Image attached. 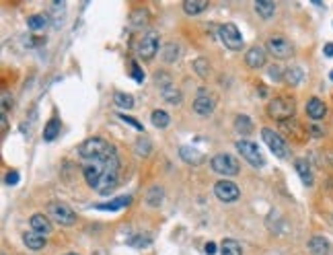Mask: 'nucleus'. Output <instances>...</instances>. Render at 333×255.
<instances>
[{"label": "nucleus", "instance_id": "1", "mask_svg": "<svg viewBox=\"0 0 333 255\" xmlns=\"http://www.w3.org/2000/svg\"><path fill=\"white\" fill-rule=\"evenodd\" d=\"M117 173H119V157L117 153L89 159L82 165V175L89 183L99 194H109L117 185Z\"/></svg>", "mask_w": 333, "mask_h": 255}, {"label": "nucleus", "instance_id": "2", "mask_svg": "<svg viewBox=\"0 0 333 255\" xmlns=\"http://www.w3.org/2000/svg\"><path fill=\"white\" fill-rule=\"evenodd\" d=\"M296 113V103L290 97H274L267 105V115L278 119V121H286Z\"/></svg>", "mask_w": 333, "mask_h": 255}, {"label": "nucleus", "instance_id": "3", "mask_svg": "<svg viewBox=\"0 0 333 255\" xmlns=\"http://www.w3.org/2000/svg\"><path fill=\"white\" fill-rule=\"evenodd\" d=\"M113 153H115V148L103 138H89L78 146V155L87 161L97 159V157H105V155H113Z\"/></svg>", "mask_w": 333, "mask_h": 255}, {"label": "nucleus", "instance_id": "4", "mask_svg": "<svg viewBox=\"0 0 333 255\" xmlns=\"http://www.w3.org/2000/svg\"><path fill=\"white\" fill-rule=\"evenodd\" d=\"M261 138H263V142L267 144V148L274 153V157H278V159H288L290 148H288L286 140H284L276 130H272V128H263V130H261Z\"/></svg>", "mask_w": 333, "mask_h": 255}, {"label": "nucleus", "instance_id": "5", "mask_svg": "<svg viewBox=\"0 0 333 255\" xmlns=\"http://www.w3.org/2000/svg\"><path fill=\"white\" fill-rule=\"evenodd\" d=\"M237 151H239V155L251 165V167H263L265 165V159H263V155H261V151L257 148V144H253V142H249V140H239L237 144Z\"/></svg>", "mask_w": 333, "mask_h": 255}, {"label": "nucleus", "instance_id": "6", "mask_svg": "<svg viewBox=\"0 0 333 255\" xmlns=\"http://www.w3.org/2000/svg\"><path fill=\"white\" fill-rule=\"evenodd\" d=\"M156 52H158V35L154 33V31H146L142 37H140V41H138V46H136V54L142 58V60H152L154 56H156Z\"/></svg>", "mask_w": 333, "mask_h": 255}, {"label": "nucleus", "instance_id": "7", "mask_svg": "<svg viewBox=\"0 0 333 255\" xmlns=\"http://www.w3.org/2000/svg\"><path fill=\"white\" fill-rule=\"evenodd\" d=\"M210 167L212 171H216L218 175H237L239 173V163L233 155H226V153H220L216 157H212L210 161Z\"/></svg>", "mask_w": 333, "mask_h": 255}, {"label": "nucleus", "instance_id": "8", "mask_svg": "<svg viewBox=\"0 0 333 255\" xmlns=\"http://www.w3.org/2000/svg\"><path fill=\"white\" fill-rule=\"evenodd\" d=\"M218 35H220V41H222L228 50L239 52V50L243 48V35H241V31L237 29V25H233V23H224V25H220Z\"/></svg>", "mask_w": 333, "mask_h": 255}, {"label": "nucleus", "instance_id": "9", "mask_svg": "<svg viewBox=\"0 0 333 255\" xmlns=\"http://www.w3.org/2000/svg\"><path fill=\"white\" fill-rule=\"evenodd\" d=\"M48 212H50V218L56 220L58 224H64V226H70L76 222V214L72 212L70 206H66L64 202H52L48 206Z\"/></svg>", "mask_w": 333, "mask_h": 255}, {"label": "nucleus", "instance_id": "10", "mask_svg": "<svg viewBox=\"0 0 333 255\" xmlns=\"http://www.w3.org/2000/svg\"><path fill=\"white\" fill-rule=\"evenodd\" d=\"M267 50H269V54H272L274 58H278V60H288V58L294 54L292 44H290L286 37H282V35L269 37V39H267Z\"/></svg>", "mask_w": 333, "mask_h": 255}, {"label": "nucleus", "instance_id": "11", "mask_svg": "<svg viewBox=\"0 0 333 255\" xmlns=\"http://www.w3.org/2000/svg\"><path fill=\"white\" fill-rule=\"evenodd\" d=\"M214 196L220 200V202H237L239 200V196H241V192H239V187L233 183V181H226V179H222V181H218L216 185H214Z\"/></svg>", "mask_w": 333, "mask_h": 255}, {"label": "nucleus", "instance_id": "12", "mask_svg": "<svg viewBox=\"0 0 333 255\" xmlns=\"http://www.w3.org/2000/svg\"><path fill=\"white\" fill-rule=\"evenodd\" d=\"M214 105H216L214 97L200 93V95H198V99L194 101V111H196L198 115H202V117H208V115L214 111Z\"/></svg>", "mask_w": 333, "mask_h": 255}, {"label": "nucleus", "instance_id": "13", "mask_svg": "<svg viewBox=\"0 0 333 255\" xmlns=\"http://www.w3.org/2000/svg\"><path fill=\"white\" fill-rule=\"evenodd\" d=\"M245 64L249 68H261L265 64V50L255 46V48H249L247 54H245Z\"/></svg>", "mask_w": 333, "mask_h": 255}, {"label": "nucleus", "instance_id": "14", "mask_svg": "<svg viewBox=\"0 0 333 255\" xmlns=\"http://www.w3.org/2000/svg\"><path fill=\"white\" fill-rule=\"evenodd\" d=\"M31 230H35V232H39V235H50L54 228H52V220H50V216H46V214H35V216H31Z\"/></svg>", "mask_w": 333, "mask_h": 255}, {"label": "nucleus", "instance_id": "15", "mask_svg": "<svg viewBox=\"0 0 333 255\" xmlns=\"http://www.w3.org/2000/svg\"><path fill=\"white\" fill-rule=\"evenodd\" d=\"M325 113H327V107H325V103L321 101V99H317V97H313L308 103H306V115L310 117V119H323L325 117Z\"/></svg>", "mask_w": 333, "mask_h": 255}, {"label": "nucleus", "instance_id": "16", "mask_svg": "<svg viewBox=\"0 0 333 255\" xmlns=\"http://www.w3.org/2000/svg\"><path fill=\"white\" fill-rule=\"evenodd\" d=\"M23 243L31 249V251H39V249H44L48 243H46V235H39V232H35V230H29V232H25L23 235Z\"/></svg>", "mask_w": 333, "mask_h": 255}, {"label": "nucleus", "instance_id": "17", "mask_svg": "<svg viewBox=\"0 0 333 255\" xmlns=\"http://www.w3.org/2000/svg\"><path fill=\"white\" fill-rule=\"evenodd\" d=\"M179 157L185 163H190V165H202L204 163V155L200 151H196L194 146H181L179 148Z\"/></svg>", "mask_w": 333, "mask_h": 255}, {"label": "nucleus", "instance_id": "18", "mask_svg": "<svg viewBox=\"0 0 333 255\" xmlns=\"http://www.w3.org/2000/svg\"><path fill=\"white\" fill-rule=\"evenodd\" d=\"M308 249H310L313 255H327L331 251V245H329V241L325 237H313L308 241Z\"/></svg>", "mask_w": 333, "mask_h": 255}, {"label": "nucleus", "instance_id": "19", "mask_svg": "<svg viewBox=\"0 0 333 255\" xmlns=\"http://www.w3.org/2000/svg\"><path fill=\"white\" fill-rule=\"evenodd\" d=\"M130 202H132V198H130V196H119V198H115V200H111V202L97 204L95 208H97V210H109V212H115V210H119V208L128 206Z\"/></svg>", "mask_w": 333, "mask_h": 255}, {"label": "nucleus", "instance_id": "20", "mask_svg": "<svg viewBox=\"0 0 333 255\" xmlns=\"http://www.w3.org/2000/svg\"><path fill=\"white\" fill-rule=\"evenodd\" d=\"M255 13L261 19H269L276 13V3H272V0H257V3H255Z\"/></svg>", "mask_w": 333, "mask_h": 255}, {"label": "nucleus", "instance_id": "21", "mask_svg": "<svg viewBox=\"0 0 333 255\" xmlns=\"http://www.w3.org/2000/svg\"><path fill=\"white\" fill-rule=\"evenodd\" d=\"M206 9H208V3H206V0H185V3H183V11H185L188 15H192V17L202 15Z\"/></svg>", "mask_w": 333, "mask_h": 255}, {"label": "nucleus", "instance_id": "22", "mask_svg": "<svg viewBox=\"0 0 333 255\" xmlns=\"http://www.w3.org/2000/svg\"><path fill=\"white\" fill-rule=\"evenodd\" d=\"M294 167H296V171H298L302 183H304V185H313V171H310V165H308L304 159H298V161L294 163Z\"/></svg>", "mask_w": 333, "mask_h": 255}, {"label": "nucleus", "instance_id": "23", "mask_svg": "<svg viewBox=\"0 0 333 255\" xmlns=\"http://www.w3.org/2000/svg\"><path fill=\"white\" fill-rule=\"evenodd\" d=\"M150 121H152L154 128L162 130V128H167V125L171 123V117H169V113L162 111V109H154V111L150 113Z\"/></svg>", "mask_w": 333, "mask_h": 255}, {"label": "nucleus", "instance_id": "24", "mask_svg": "<svg viewBox=\"0 0 333 255\" xmlns=\"http://www.w3.org/2000/svg\"><path fill=\"white\" fill-rule=\"evenodd\" d=\"M235 128H237V132L241 134V136H249L251 132H253V121L247 117V115H237L235 117Z\"/></svg>", "mask_w": 333, "mask_h": 255}, {"label": "nucleus", "instance_id": "25", "mask_svg": "<svg viewBox=\"0 0 333 255\" xmlns=\"http://www.w3.org/2000/svg\"><path fill=\"white\" fill-rule=\"evenodd\" d=\"M58 134H60V119H58V117H52V119L46 123V128H44V140L52 142V140H56Z\"/></svg>", "mask_w": 333, "mask_h": 255}, {"label": "nucleus", "instance_id": "26", "mask_svg": "<svg viewBox=\"0 0 333 255\" xmlns=\"http://www.w3.org/2000/svg\"><path fill=\"white\" fill-rule=\"evenodd\" d=\"M243 249H241V243L235 241V239H224L220 243V255H241Z\"/></svg>", "mask_w": 333, "mask_h": 255}, {"label": "nucleus", "instance_id": "27", "mask_svg": "<svg viewBox=\"0 0 333 255\" xmlns=\"http://www.w3.org/2000/svg\"><path fill=\"white\" fill-rule=\"evenodd\" d=\"M304 78V72L298 68V66H290L286 72H284V80L288 82V84H292V87H296V84H300V80Z\"/></svg>", "mask_w": 333, "mask_h": 255}, {"label": "nucleus", "instance_id": "28", "mask_svg": "<svg viewBox=\"0 0 333 255\" xmlns=\"http://www.w3.org/2000/svg\"><path fill=\"white\" fill-rule=\"evenodd\" d=\"M162 99H164L167 103H171V105H179L183 97H181V91H179V89H175V87L171 84V87L162 89Z\"/></svg>", "mask_w": 333, "mask_h": 255}, {"label": "nucleus", "instance_id": "29", "mask_svg": "<svg viewBox=\"0 0 333 255\" xmlns=\"http://www.w3.org/2000/svg\"><path fill=\"white\" fill-rule=\"evenodd\" d=\"M27 27L31 31H44L48 27V15H33L27 19Z\"/></svg>", "mask_w": 333, "mask_h": 255}, {"label": "nucleus", "instance_id": "30", "mask_svg": "<svg viewBox=\"0 0 333 255\" xmlns=\"http://www.w3.org/2000/svg\"><path fill=\"white\" fill-rule=\"evenodd\" d=\"M130 23H132V27L142 29V27H146V25H148V17H146V13H144V11H134V13L130 15Z\"/></svg>", "mask_w": 333, "mask_h": 255}, {"label": "nucleus", "instance_id": "31", "mask_svg": "<svg viewBox=\"0 0 333 255\" xmlns=\"http://www.w3.org/2000/svg\"><path fill=\"white\" fill-rule=\"evenodd\" d=\"M113 101H115V105L121 107V109H132V107H134V99H132V95H128V93H115V95H113Z\"/></svg>", "mask_w": 333, "mask_h": 255}, {"label": "nucleus", "instance_id": "32", "mask_svg": "<svg viewBox=\"0 0 333 255\" xmlns=\"http://www.w3.org/2000/svg\"><path fill=\"white\" fill-rule=\"evenodd\" d=\"M146 202H148L150 206H158V204L162 202V187H158V185L150 187L148 194H146Z\"/></svg>", "mask_w": 333, "mask_h": 255}, {"label": "nucleus", "instance_id": "33", "mask_svg": "<svg viewBox=\"0 0 333 255\" xmlns=\"http://www.w3.org/2000/svg\"><path fill=\"white\" fill-rule=\"evenodd\" d=\"M150 241H152V239H150L148 235H138V237L130 239V245H132V247H138V249H140V247H148V245H150Z\"/></svg>", "mask_w": 333, "mask_h": 255}, {"label": "nucleus", "instance_id": "34", "mask_svg": "<svg viewBox=\"0 0 333 255\" xmlns=\"http://www.w3.org/2000/svg\"><path fill=\"white\" fill-rule=\"evenodd\" d=\"M194 68L198 70L200 76H208V72H210V66H208V62H206L204 58H198V60L194 62Z\"/></svg>", "mask_w": 333, "mask_h": 255}, {"label": "nucleus", "instance_id": "35", "mask_svg": "<svg viewBox=\"0 0 333 255\" xmlns=\"http://www.w3.org/2000/svg\"><path fill=\"white\" fill-rule=\"evenodd\" d=\"M177 56H179V48H177V46L171 44V46H167V48H164V60H167V62L177 60Z\"/></svg>", "mask_w": 333, "mask_h": 255}, {"label": "nucleus", "instance_id": "36", "mask_svg": "<svg viewBox=\"0 0 333 255\" xmlns=\"http://www.w3.org/2000/svg\"><path fill=\"white\" fill-rule=\"evenodd\" d=\"M136 153L142 155V157H146V155L150 153V140H146V138L138 140V142H136Z\"/></svg>", "mask_w": 333, "mask_h": 255}, {"label": "nucleus", "instance_id": "37", "mask_svg": "<svg viewBox=\"0 0 333 255\" xmlns=\"http://www.w3.org/2000/svg\"><path fill=\"white\" fill-rule=\"evenodd\" d=\"M119 119H121V121H126V123H130V125L134 128V130H138V132H142V130H144V125H142L138 119H134V117H128L126 113H119Z\"/></svg>", "mask_w": 333, "mask_h": 255}, {"label": "nucleus", "instance_id": "38", "mask_svg": "<svg viewBox=\"0 0 333 255\" xmlns=\"http://www.w3.org/2000/svg\"><path fill=\"white\" fill-rule=\"evenodd\" d=\"M130 64H132V78H134L136 82H142V80H144V70H142L136 62H130Z\"/></svg>", "mask_w": 333, "mask_h": 255}, {"label": "nucleus", "instance_id": "39", "mask_svg": "<svg viewBox=\"0 0 333 255\" xmlns=\"http://www.w3.org/2000/svg\"><path fill=\"white\" fill-rule=\"evenodd\" d=\"M7 185H17L19 183V173L17 171H11V173H7Z\"/></svg>", "mask_w": 333, "mask_h": 255}, {"label": "nucleus", "instance_id": "40", "mask_svg": "<svg viewBox=\"0 0 333 255\" xmlns=\"http://www.w3.org/2000/svg\"><path fill=\"white\" fill-rule=\"evenodd\" d=\"M11 105H13V99H11V95H9V93H7V91H5V93H3V111H5V113H7V111H9V107H11Z\"/></svg>", "mask_w": 333, "mask_h": 255}, {"label": "nucleus", "instance_id": "41", "mask_svg": "<svg viewBox=\"0 0 333 255\" xmlns=\"http://www.w3.org/2000/svg\"><path fill=\"white\" fill-rule=\"evenodd\" d=\"M269 76H272V78H276V80H284V76L280 74V70H278L276 66H274V68H269Z\"/></svg>", "mask_w": 333, "mask_h": 255}, {"label": "nucleus", "instance_id": "42", "mask_svg": "<svg viewBox=\"0 0 333 255\" xmlns=\"http://www.w3.org/2000/svg\"><path fill=\"white\" fill-rule=\"evenodd\" d=\"M323 54H325L327 58H333V44H327V46L323 48Z\"/></svg>", "mask_w": 333, "mask_h": 255}, {"label": "nucleus", "instance_id": "43", "mask_svg": "<svg viewBox=\"0 0 333 255\" xmlns=\"http://www.w3.org/2000/svg\"><path fill=\"white\" fill-rule=\"evenodd\" d=\"M206 253H208V255H214V253H216V245H214V243H208V245H206Z\"/></svg>", "mask_w": 333, "mask_h": 255}, {"label": "nucleus", "instance_id": "44", "mask_svg": "<svg viewBox=\"0 0 333 255\" xmlns=\"http://www.w3.org/2000/svg\"><path fill=\"white\" fill-rule=\"evenodd\" d=\"M310 130H313V132H310L313 136H321V134H323V132H321V128H319V125H313V128H310Z\"/></svg>", "mask_w": 333, "mask_h": 255}, {"label": "nucleus", "instance_id": "45", "mask_svg": "<svg viewBox=\"0 0 333 255\" xmlns=\"http://www.w3.org/2000/svg\"><path fill=\"white\" fill-rule=\"evenodd\" d=\"M329 78H331V80H333V70H331V74H329Z\"/></svg>", "mask_w": 333, "mask_h": 255}, {"label": "nucleus", "instance_id": "46", "mask_svg": "<svg viewBox=\"0 0 333 255\" xmlns=\"http://www.w3.org/2000/svg\"><path fill=\"white\" fill-rule=\"evenodd\" d=\"M66 255H76V253H66Z\"/></svg>", "mask_w": 333, "mask_h": 255}]
</instances>
